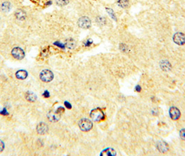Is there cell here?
<instances>
[{
    "label": "cell",
    "instance_id": "obj_22",
    "mask_svg": "<svg viewBox=\"0 0 185 156\" xmlns=\"http://www.w3.org/2000/svg\"><path fill=\"white\" fill-rule=\"evenodd\" d=\"M65 105H66V106H67V108H71V104L68 103L67 102H65Z\"/></svg>",
    "mask_w": 185,
    "mask_h": 156
},
{
    "label": "cell",
    "instance_id": "obj_7",
    "mask_svg": "<svg viewBox=\"0 0 185 156\" xmlns=\"http://www.w3.org/2000/svg\"><path fill=\"white\" fill-rule=\"evenodd\" d=\"M11 53H12L13 57L17 60H22L24 56V51L20 47H16V48L13 49Z\"/></svg>",
    "mask_w": 185,
    "mask_h": 156
},
{
    "label": "cell",
    "instance_id": "obj_9",
    "mask_svg": "<svg viewBox=\"0 0 185 156\" xmlns=\"http://www.w3.org/2000/svg\"><path fill=\"white\" fill-rule=\"evenodd\" d=\"M48 130V126L45 123H40L37 126V132L40 135L45 134Z\"/></svg>",
    "mask_w": 185,
    "mask_h": 156
},
{
    "label": "cell",
    "instance_id": "obj_20",
    "mask_svg": "<svg viewBox=\"0 0 185 156\" xmlns=\"http://www.w3.org/2000/svg\"><path fill=\"white\" fill-rule=\"evenodd\" d=\"M180 137H181V138L182 139L185 140V129H182V130H180Z\"/></svg>",
    "mask_w": 185,
    "mask_h": 156
},
{
    "label": "cell",
    "instance_id": "obj_5",
    "mask_svg": "<svg viewBox=\"0 0 185 156\" xmlns=\"http://www.w3.org/2000/svg\"><path fill=\"white\" fill-rule=\"evenodd\" d=\"M78 24L81 28L89 29L91 26V21L88 17L83 16L80 18L78 21Z\"/></svg>",
    "mask_w": 185,
    "mask_h": 156
},
{
    "label": "cell",
    "instance_id": "obj_6",
    "mask_svg": "<svg viewBox=\"0 0 185 156\" xmlns=\"http://www.w3.org/2000/svg\"><path fill=\"white\" fill-rule=\"evenodd\" d=\"M173 41L178 45H183L185 44V35L183 33L178 32L173 35Z\"/></svg>",
    "mask_w": 185,
    "mask_h": 156
},
{
    "label": "cell",
    "instance_id": "obj_18",
    "mask_svg": "<svg viewBox=\"0 0 185 156\" xmlns=\"http://www.w3.org/2000/svg\"><path fill=\"white\" fill-rule=\"evenodd\" d=\"M118 3L120 4V6L123 8L127 7L128 4H129V2H128L127 0H118Z\"/></svg>",
    "mask_w": 185,
    "mask_h": 156
},
{
    "label": "cell",
    "instance_id": "obj_3",
    "mask_svg": "<svg viewBox=\"0 0 185 156\" xmlns=\"http://www.w3.org/2000/svg\"><path fill=\"white\" fill-rule=\"evenodd\" d=\"M79 126L83 131H89L92 127V123L88 119H82L79 122Z\"/></svg>",
    "mask_w": 185,
    "mask_h": 156
},
{
    "label": "cell",
    "instance_id": "obj_10",
    "mask_svg": "<svg viewBox=\"0 0 185 156\" xmlns=\"http://www.w3.org/2000/svg\"><path fill=\"white\" fill-rule=\"evenodd\" d=\"M15 17H16L17 19H18L20 20H24L26 18V13L24 12L23 10H21V9H19L17 10L16 12L15 13Z\"/></svg>",
    "mask_w": 185,
    "mask_h": 156
},
{
    "label": "cell",
    "instance_id": "obj_16",
    "mask_svg": "<svg viewBox=\"0 0 185 156\" xmlns=\"http://www.w3.org/2000/svg\"><path fill=\"white\" fill-rule=\"evenodd\" d=\"M161 67L162 69L165 70V71H168L171 69V65L166 60H164L161 63Z\"/></svg>",
    "mask_w": 185,
    "mask_h": 156
},
{
    "label": "cell",
    "instance_id": "obj_4",
    "mask_svg": "<svg viewBox=\"0 0 185 156\" xmlns=\"http://www.w3.org/2000/svg\"><path fill=\"white\" fill-rule=\"evenodd\" d=\"M54 75L53 73L50 70L48 69H45L42 70L41 73L40 74V78L42 81L44 82H49L53 79Z\"/></svg>",
    "mask_w": 185,
    "mask_h": 156
},
{
    "label": "cell",
    "instance_id": "obj_13",
    "mask_svg": "<svg viewBox=\"0 0 185 156\" xmlns=\"http://www.w3.org/2000/svg\"><path fill=\"white\" fill-rule=\"evenodd\" d=\"M26 99H27L29 101L33 102V101H35L36 99V94H33V92H29L26 94Z\"/></svg>",
    "mask_w": 185,
    "mask_h": 156
},
{
    "label": "cell",
    "instance_id": "obj_15",
    "mask_svg": "<svg viewBox=\"0 0 185 156\" xmlns=\"http://www.w3.org/2000/svg\"><path fill=\"white\" fill-rule=\"evenodd\" d=\"M101 155H116V152L114 149L111 148H108L104 150L102 153H101Z\"/></svg>",
    "mask_w": 185,
    "mask_h": 156
},
{
    "label": "cell",
    "instance_id": "obj_21",
    "mask_svg": "<svg viewBox=\"0 0 185 156\" xmlns=\"http://www.w3.org/2000/svg\"><path fill=\"white\" fill-rule=\"evenodd\" d=\"M4 142L0 140V152H2V151L4 150Z\"/></svg>",
    "mask_w": 185,
    "mask_h": 156
},
{
    "label": "cell",
    "instance_id": "obj_23",
    "mask_svg": "<svg viewBox=\"0 0 185 156\" xmlns=\"http://www.w3.org/2000/svg\"><path fill=\"white\" fill-rule=\"evenodd\" d=\"M44 96H45V97H48V96H49V93L47 92H45L44 93Z\"/></svg>",
    "mask_w": 185,
    "mask_h": 156
},
{
    "label": "cell",
    "instance_id": "obj_17",
    "mask_svg": "<svg viewBox=\"0 0 185 156\" xmlns=\"http://www.w3.org/2000/svg\"><path fill=\"white\" fill-rule=\"evenodd\" d=\"M2 10L4 11V12H8V11H9L11 8V4L8 3V2H5V3H4L3 4H2Z\"/></svg>",
    "mask_w": 185,
    "mask_h": 156
},
{
    "label": "cell",
    "instance_id": "obj_19",
    "mask_svg": "<svg viewBox=\"0 0 185 156\" xmlns=\"http://www.w3.org/2000/svg\"><path fill=\"white\" fill-rule=\"evenodd\" d=\"M68 2H69V0H56V4H57L58 6H64L67 5V4H68Z\"/></svg>",
    "mask_w": 185,
    "mask_h": 156
},
{
    "label": "cell",
    "instance_id": "obj_1",
    "mask_svg": "<svg viewBox=\"0 0 185 156\" xmlns=\"http://www.w3.org/2000/svg\"><path fill=\"white\" fill-rule=\"evenodd\" d=\"M63 109V108H58L55 111H50L47 115V118L49 121L52 122H56L60 119L61 113L64 112V110L61 111V110Z\"/></svg>",
    "mask_w": 185,
    "mask_h": 156
},
{
    "label": "cell",
    "instance_id": "obj_14",
    "mask_svg": "<svg viewBox=\"0 0 185 156\" xmlns=\"http://www.w3.org/2000/svg\"><path fill=\"white\" fill-rule=\"evenodd\" d=\"M157 146L161 152H166V151L168 150V146H167V144L164 143V142H159V143L157 144Z\"/></svg>",
    "mask_w": 185,
    "mask_h": 156
},
{
    "label": "cell",
    "instance_id": "obj_8",
    "mask_svg": "<svg viewBox=\"0 0 185 156\" xmlns=\"http://www.w3.org/2000/svg\"><path fill=\"white\" fill-rule=\"evenodd\" d=\"M169 115H170L171 119H173V120H177L180 117V112L177 108L172 107L169 110Z\"/></svg>",
    "mask_w": 185,
    "mask_h": 156
},
{
    "label": "cell",
    "instance_id": "obj_11",
    "mask_svg": "<svg viewBox=\"0 0 185 156\" xmlns=\"http://www.w3.org/2000/svg\"><path fill=\"white\" fill-rule=\"evenodd\" d=\"M65 45L67 48L70 49H73L76 46V42L73 38H68L67 39L66 41H65Z\"/></svg>",
    "mask_w": 185,
    "mask_h": 156
},
{
    "label": "cell",
    "instance_id": "obj_2",
    "mask_svg": "<svg viewBox=\"0 0 185 156\" xmlns=\"http://www.w3.org/2000/svg\"><path fill=\"white\" fill-rule=\"evenodd\" d=\"M91 117L92 120L95 121H100L102 120L105 117V114L103 111L100 108H96V109L92 110L91 112Z\"/></svg>",
    "mask_w": 185,
    "mask_h": 156
},
{
    "label": "cell",
    "instance_id": "obj_12",
    "mask_svg": "<svg viewBox=\"0 0 185 156\" xmlns=\"http://www.w3.org/2000/svg\"><path fill=\"white\" fill-rule=\"evenodd\" d=\"M16 77L19 79H24L27 77V72L24 70H20L15 74Z\"/></svg>",
    "mask_w": 185,
    "mask_h": 156
},
{
    "label": "cell",
    "instance_id": "obj_24",
    "mask_svg": "<svg viewBox=\"0 0 185 156\" xmlns=\"http://www.w3.org/2000/svg\"><path fill=\"white\" fill-rule=\"evenodd\" d=\"M136 90L137 92H140V91H141V87H140L139 86H137L136 87Z\"/></svg>",
    "mask_w": 185,
    "mask_h": 156
}]
</instances>
